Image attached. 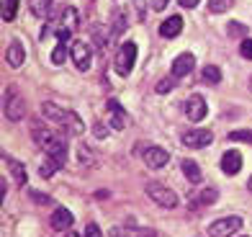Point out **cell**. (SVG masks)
<instances>
[{"label":"cell","instance_id":"9","mask_svg":"<svg viewBox=\"0 0 252 237\" xmlns=\"http://www.w3.org/2000/svg\"><path fill=\"white\" fill-rule=\"evenodd\" d=\"M214 142V134L206 132V129H190L183 134V144L190 150H201V147H209V144Z\"/></svg>","mask_w":252,"mask_h":237},{"label":"cell","instance_id":"33","mask_svg":"<svg viewBox=\"0 0 252 237\" xmlns=\"http://www.w3.org/2000/svg\"><path fill=\"white\" fill-rule=\"evenodd\" d=\"M93 132H95V137H98V139H106V137H108V127H106V124H100V121L93 127Z\"/></svg>","mask_w":252,"mask_h":237},{"label":"cell","instance_id":"18","mask_svg":"<svg viewBox=\"0 0 252 237\" xmlns=\"http://www.w3.org/2000/svg\"><path fill=\"white\" fill-rule=\"evenodd\" d=\"M3 160H5V165H8V170L13 173L16 183H18V186H24V183H26V168L21 165V163H16L13 157H8V155H3Z\"/></svg>","mask_w":252,"mask_h":237},{"label":"cell","instance_id":"7","mask_svg":"<svg viewBox=\"0 0 252 237\" xmlns=\"http://www.w3.org/2000/svg\"><path fill=\"white\" fill-rule=\"evenodd\" d=\"M70 57H72L77 70L85 72V70H90V62H93V49H90V44H85V41H75L72 49H70Z\"/></svg>","mask_w":252,"mask_h":237},{"label":"cell","instance_id":"37","mask_svg":"<svg viewBox=\"0 0 252 237\" xmlns=\"http://www.w3.org/2000/svg\"><path fill=\"white\" fill-rule=\"evenodd\" d=\"M111 237H129V235H124L121 230H111Z\"/></svg>","mask_w":252,"mask_h":237},{"label":"cell","instance_id":"30","mask_svg":"<svg viewBox=\"0 0 252 237\" xmlns=\"http://www.w3.org/2000/svg\"><path fill=\"white\" fill-rule=\"evenodd\" d=\"M93 39H95V44H98L100 49H103V47H106V44H108V39H106V34L100 31V26H95V29H93Z\"/></svg>","mask_w":252,"mask_h":237},{"label":"cell","instance_id":"28","mask_svg":"<svg viewBox=\"0 0 252 237\" xmlns=\"http://www.w3.org/2000/svg\"><path fill=\"white\" fill-rule=\"evenodd\" d=\"M229 139H234V142H250L252 144V132L250 129H234V132H229Z\"/></svg>","mask_w":252,"mask_h":237},{"label":"cell","instance_id":"35","mask_svg":"<svg viewBox=\"0 0 252 237\" xmlns=\"http://www.w3.org/2000/svg\"><path fill=\"white\" fill-rule=\"evenodd\" d=\"M178 3H180V8H196L201 0H178Z\"/></svg>","mask_w":252,"mask_h":237},{"label":"cell","instance_id":"3","mask_svg":"<svg viewBox=\"0 0 252 237\" xmlns=\"http://www.w3.org/2000/svg\"><path fill=\"white\" fill-rule=\"evenodd\" d=\"M31 132H33V142H36L39 147H44L47 152H52V150H57V147H62V144H67V137H64L62 132H52V129H47V127H41L39 121H33Z\"/></svg>","mask_w":252,"mask_h":237},{"label":"cell","instance_id":"2","mask_svg":"<svg viewBox=\"0 0 252 237\" xmlns=\"http://www.w3.org/2000/svg\"><path fill=\"white\" fill-rule=\"evenodd\" d=\"M3 111H5V119H8V121H21V119L26 116V101L21 98V93H18L16 85H8V88H5Z\"/></svg>","mask_w":252,"mask_h":237},{"label":"cell","instance_id":"27","mask_svg":"<svg viewBox=\"0 0 252 237\" xmlns=\"http://www.w3.org/2000/svg\"><path fill=\"white\" fill-rule=\"evenodd\" d=\"M57 170H60V168H57V165L49 160V157H47V160H44V163L39 165V175H41V178H52Z\"/></svg>","mask_w":252,"mask_h":237},{"label":"cell","instance_id":"4","mask_svg":"<svg viewBox=\"0 0 252 237\" xmlns=\"http://www.w3.org/2000/svg\"><path fill=\"white\" fill-rule=\"evenodd\" d=\"M134 62H136V44H134V41L121 44V49H119V54H116V62H113L116 72H119L121 77H126V75L134 70Z\"/></svg>","mask_w":252,"mask_h":237},{"label":"cell","instance_id":"40","mask_svg":"<svg viewBox=\"0 0 252 237\" xmlns=\"http://www.w3.org/2000/svg\"><path fill=\"white\" fill-rule=\"evenodd\" d=\"M247 191H250V194H252V175H250V180H247Z\"/></svg>","mask_w":252,"mask_h":237},{"label":"cell","instance_id":"31","mask_svg":"<svg viewBox=\"0 0 252 237\" xmlns=\"http://www.w3.org/2000/svg\"><path fill=\"white\" fill-rule=\"evenodd\" d=\"M245 60H252V39H242V47H239Z\"/></svg>","mask_w":252,"mask_h":237},{"label":"cell","instance_id":"11","mask_svg":"<svg viewBox=\"0 0 252 237\" xmlns=\"http://www.w3.org/2000/svg\"><path fill=\"white\" fill-rule=\"evenodd\" d=\"M144 163L150 165V168H165L167 163H170V152L167 150H162V147H147L144 150Z\"/></svg>","mask_w":252,"mask_h":237},{"label":"cell","instance_id":"12","mask_svg":"<svg viewBox=\"0 0 252 237\" xmlns=\"http://www.w3.org/2000/svg\"><path fill=\"white\" fill-rule=\"evenodd\" d=\"M5 60H8V65H10V67H21V65L26 62V49H24V44H21L18 39L8 44V49H5Z\"/></svg>","mask_w":252,"mask_h":237},{"label":"cell","instance_id":"16","mask_svg":"<svg viewBox=\"0 0 252 237\" xmlns=\"http://www.w3.org/2000/svg\"><path fill=\"white\" fill-rule=\"evenodd\" d=\"M180 168H183V173H186V178L190 180V183H201V180H203V173H201V168H198L196 160L186 157V160L180 163Z\"/></svg>","mask_w":252,"mask_h":237},{"label":"cell","instance_id":"41","mask_svg":"<svg viewBox=\"0 0 252 237\" xmlns=\"http://www.w3.org/2000/svg\"><path fill=\"white\" fill-rule=\"evenodd\" d=\"M250 90H252V77H250Z\"/></svg>","mask_w":252,"mask_h":237},{"label":"cell","instance_id":"29","mask_svg":"<svg viewBox=\"0 0 252 237\" xmlns=\"http://www.w3.org/2000/svg\"><path fill=\"white\" fill-rule=\"evenodd\" d=\"M173 88H175V77H165V80H159V83H157L155 90H157L159 96H165V93H170Z\"/></svg>","mask_w":252,"mask_h":237},{"label":"cell","instance_id":"13","mask_svg":"<svg viewBox=\"0 0 252 237\" xmlns=\"http://www.w3.org/2000/svg\"><path fill=\"white\" fill-rule=\"evenodd\" d=\"M239 168H242V155H239L237 150H226L224 157H221V170L226 175H237Z\"/></svg>","mask_w":252,"mask_h":237},{"label":"cell","instance_id":"10","mask_svg":"<svg viewBox=\"0 0 252 237\" xmlns=\"http://www.w3.org/2000/svg\"><path fill=\"white\" fill-rule=\"evenodd\" d=\"M193 67H196V57L190 52H183L173 60V77H186Z\"/></svg>","mask_w":252,"mask_h":237},{"label":"cell","instance_id":"6","mask_svg":"<svg viewBox=\"0 0 252 237\" xmlns=\"http://www.w3.org/2000/svg\"><path fill=\"white\" fill-rule=\"evenodd\" d=\"M147 194H150V199L155 201L157 206H165V209H175L178 206L175 191L162 186V183H150V186H147Z\"/></svg>","mask_w":252,"mask_h":237},{"label":"cell","instance_id":"19","mask_svg":"<svg viewBox=\"0 0 252 237\" xmlns=\"http://www.w3.org/2000/svg\"><path fill=\"white\" fill-rule=\"evenodd\" d=\"M77 24H80L77 10L70 5V8H64V16L60 18V26H57V29H70V31H75V29H77Z\"/></svg>","mask_w":252,"mask_h":237},{"label":"cell","instance_id":"17","mask_svg":"<svg viewBox=\"0 0 252 237\" xmlns=\"http://www.w3.org/2000/svg\"><path fill=\"white\" fill-rule=\"evenodd\" d=\"M108 111H111V116H113V129H124L126 127V114H124V108H121V103L116 98H111L108 101Z\"/></svg>","mask_w":252,"mask_h":237},{"label":"cell","instance_id":"25","mask_svg":"<svg viewBox=\"0 0 252 237\" xmlns=\"http://www.w3.org/2000/svg\"><path fill=\"white\" fill-rule=\"evenodd\" d=\"M226 34H229V36H234V39H247V26H242V24H239V21H232V24H229L226 26Z\"/></svg>","mask_w":252,"mask_h":237},{"label":"cell","instance_id":"36","mask_svg":"<svg viewBox=\"0 0 252 237\" xmlns=\"http://www.w3.org/2000/svg\"><path fill=\"white\" fill-rule=\"evenodd\" d=\"M167 3H170V0H152V8H155V10H165Z\"/></svg>","mask_w":252,"mask_h":237},{"label":"cell","instance_id":"8","mask_svg":"<svg viewBox=\"0 0 252 237\" xmlns=\"http://www.w3.org/2000/svg\"><path fill=\"white\" fill-rule=\"evenodd\" d=\"M206 114H209V103H206V98L203 96H190L188 98V103H186V116L193 121V124H198L206 119Z\"/></svg>","mask_w":252,"mask_h":237},{"label":"cell","instance_id":"22","mask_svg":"<svg viewBox=\"0 0 252 237\" xmlns=\"http://www.w3.org/2000/svg\"><path fill=\"white\" fill-rule=\"evenodd\" d=\"M21 0H3V21H13Z\"/></svg>","mask_w":252,"mask_h":237},{"label":"cell","instance_id":"15","mask_svg":"<svg viewBox=\"0 0 252 237\" xmlns=\"http://www.w3.org/2000/svg\"><path fill=\"white\" fill-rule=\"evenodd\" d=\"M180 31H183V18H180V16H170V18L162 21V26H159V36L175 39Z\"/></svg>","mask_w":252,"mask_h":237},{"label":"cell","instance_id":"23","mask_svg":"<svg viewBox=\"0 0 252 237\" xmlns=\"http://www.w3.org/2000/svg\"><path fill=\"white\" fill-rule=\"evenodd\" d=\"M234 5V0H209V10L211 13H226Z\"/></svg>","mask_w":252,"mask_h":237},{"label":"cell","instance_id":"5","mask_svg":"<svg viewBox=\"0 0 252 237\" xmlns=\"http://www.w3.org/2000/svg\"><path fill=\"white\" fill-rule=\"evenodd\" d=\"M239 230H242V217H221V219H216L209 224V235L211 237H232L237 235Z\"/></svg>","mask_w":252,"mask_h":237},{"label":"cell","instance_id":"26","mask_svg":"<svg viewBox=\"0 0 252 237\" xmlns=\"http://www.w3.org/2000/svg\"><path fill=\"white\" fill-rule=\"evenodd\" d=\"M216 199H219V191H216V188H203L201 194H198V201H201V204H206V206L214 204Z\"/></svg>","mask_w":252,"mask_h":237},{"label":"cell","instance_id":"14","mask_svg":"<svg viewBox=\"0 0 252 237\" xmlns=\"http://www.w3.org/2000/svg\"><path fill=\"white\" fill-rule=\"evenodd\" d=\"M72 222H75V217L70 214V209H64V206L54 209V214H52V227H54L57 232L70 230V227H72Z\"/></svg>","mask_w":252,"mask_h":237},{"label":"cell","instance_id":"20","mask_svg":"<svg viewBox=\"0 0 252 237\" xmlns=\"http://www.w3.org/2000/svg\"><path fill=\"white\" fill-rule=\"evenodd\" d=\"M49 8H52V0H29V10L36 18H47Z\"/></svg>","mask_w":252,"mask_h":237},{"label":"cell","instance_id":"39","mask_svg":"<svg viewBox=\"0 0 252 237\" xmlns=\"http://www.w3.org/2000/svg\"><path fill=\"white\" fill-rule=\"evenodd\" d=\"M64 237H85V235H77V232H67Z\"/></svg>","mask_w":252,"mask_h":237},{"label":"cell","instance_id":"1","mask_svg":"<svg viewBox=\"0 0 252 237\" xmlns=\"http://www.w3.org/2000/svg\"><path fill=\"white\" fill-rule=\"evenodd\" d=\"M41 114L47 116L49 121H54V124H60L62 129H67L70 134H83L85 132V124H83V119H80L75 111H70V108H62V106H57V103H52V101H47V103H41Z\"/></svg>","mask_w":252,"mask_h":237},{"label":"cell","instance_id":"24","mask_svg":"<svg viewBox=\"0 0 252 237\" xmlns=\"http://www.w3.org/2000/svg\"><path fill=\"white\" fill-rule=\"evenodd\" d=\"M64 60H67V41H60L54 47V52H52V62L54 65H64Z\"/></svg>","mask_w":252,"mask_h":237},{"label":"cell","instance_id":"32","mask_svg":"<svg viewBox=\"0 0 252 237\" xmlns=\"http://www.w3.org/2000/svg\"><path fill=\"white\" fill-rule=\"evenodd\" d=\"M124 29H126V18L119 13V16H116V21H113V36H119V34H121Z\"/></svg>","mask_w":252,"mask_h":237},{"label":"cell","instance_id":"21","mask_svg":"<svg viewBox=\"0 0 252 237\" xmlns=\"http://www.w3.org/2000/svg\"><path fill=\"white\" fill-rule=\"evenodd\" d=\"M201 80H203V83H209V85L221 83V70H219L216 65H206V67H203V72H201Z\"/></svg>","mask_w":252,"mask_h":237},{"label":"cell","instance_id":"34","mask_svg":"<svg viewBox=\"0 0 252 237\" xmlns=\"http://www.w3.org/2000/svg\"><path fill=\"white\" fill-rule=\"evenodd\" d=\"M85 237H103V232L98 230V224H88V227H85Z\"/></svg>","mask_w":252,"mask_h":237},{"label":"cell","instance_id":"38","mask_svg":"<svg viewBox=\"0 0 252 237\" xmlns=\"http://www.w3.org/2000/svg\"><path fill=\"white\" fill-rule=\"evenodd\" d=\"M139 235H142V237H157V235H155V232H152V230H142V232H139Z\"/></svg>","mask_w":252,"mask_h":237}]
</instances>
